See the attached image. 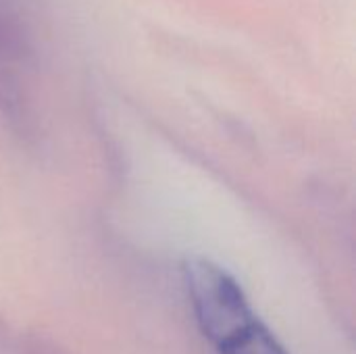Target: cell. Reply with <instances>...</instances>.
Wrapping results in <instances>:
<instances>
[{"label":"cell","mask_w":356,"mask_h":354,"mask_svg":"<svg viewBox=\"0 0 356 354\" xmlns=\"http://www.w3.org/2000/svg\"><path fill=\"white\" fill-rule=\"evenodd\" d=\"M184 282L194 319L215 348L259 319L242 286L217 263L196 257L188 259L184 263Z\"/></svg>","instance_id":"6da1fadb"},{"label":"cell","mask_w":356,"mask_h":354,"mask_svg":"<svg viewBox=\"0 0 356 354\" xmlns=\"http://www.w3.org/2000/svg\"><path fill=\"white\" fill-rule=\"evenodd\" d=\"M19 348L23 354H67L54 342H48L40 336H23L19 340Z\"/></svg>","instance_id":"3957f363"},{"label":"cell","mask_w":356,"mask_h":354,"mask_svg":"<svg viewBox=\"0 0 356 354\" xmlns=\"http://www.w3.org/2000/svg\"><path fill=\"white\" fill-rule=\"evenodd\" d=\"M219 354H290L284 344L277 340V336L261 321L257 319L248 328H244L240 334H236L232 340H227L223 346L217 348Z\"/></svg>","instance_id":"7a4b0ae2"}]
</instances>
